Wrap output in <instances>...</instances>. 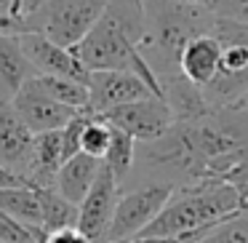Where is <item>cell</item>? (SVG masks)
<instances>
[{
  "mask_svg": "<svg viewBox=\"0 0 248 243\" xmlns=\"http://www.w3.org/2000/svg\"><path fill=\"white\" fill-rule=\"evenodd\" d=\"M141 35H144L141 0H109L99 22L86 32V38L72 46V54L88 72H134L152 88L155 97H160V83L155 72L147 67L144 56L139 54Z\"/></svg>",
  "mask_w": 248,
  "mask_h": 243,
  "instance_id": "obj_1",
  "label": "cell"
},
{
  "mask_svg": "<svg viewBox=\"0 0 248 243\" xmlns=\"http://www.w3.org/2000/svg\"><path fill=\"white\" fill-rule=\"evenodd\" d=\"M144 11V35L139 43V54L147 67L160 78L179 72V54L198 35H211L214 14L203 3L189 0H141Z\"/></svg>",
  "mask_w": 248,
  "mask_h": 243,
  "instance_id": "obj_2",
  "label": "cell"
},
{
  "mask_svg": "<svg viewBox=\"0 0 248 243\" xmlns=\"http://www.w3.org/2000/svg\"><path fill=\"white\" fill-rule=\"evenodd\" d=\"M235 211H240L235 190L221 179H205L173 190L160 214L139 235H182V232L208 230Z\"/></svg>",
  "mask_w": 248,
  "mask_h": 243,
  "instance_id": "obj_3",
  "label": "cell"
},
{
  "mask_svg": "<svg viewBox=\"0 0 248 243\" xmlns=\"http://www.w3.org/2000/svg\"><path fill=\"white\" fill-rule=\"evenodd\" d=\"M109 0H43L24 22L27 32H40L64 49L78 46L99 22Z\"/></svg>",
  "mask_w": 248,
  "mask_h": 243,
  "instance_id": "obj_4",
  "label": "cell"
},
{
  "mask_svg": "<svg viewBox=\"0 0 248 243\" xmlns=\"http://www.w3.org/2000/svg\"><path fill=\"white\" fill-rule=\"evenodd\" d=\"M173 190L176 187H171V184L150 182V184H141V187L120 195L118 203H115L109 227L99 243H128L131 238H136L160 214V209L173 195Z\"/></svg>",
  "mask_w": 248,
  "mask_h": 243,
  "instance_id": "obj_5",
  "label": "cell"
},
{
  "mask_svg": "<svg viewBox=\"0 0 248 243\" xmlns=\"http://www.w3.org/2000/svg\"><path fill=\"white\" fill-rule=\"evenodd\" d=\"M99 118H104L112 129L128 134L134 142L157 139L173 123L171 110H168V104L160 97H147V99H139V102L120 104V107H112L107 113H102Z\"/></svg>",
  "mask_w": 248,
  "mask_h": 243,
  "instance_id": "obj_6",
  "label": "cell"
},
{
  "mask_svg": "<svg viewBox=\"0 0 248 243\" xmlns=\"http://www.w3.org/2000/svg\"><path fill=\"white\" fill-rule=\"evenodd\" d=\"M118 198H120V182L102 163V171H99L96 182L91 184V190L86 193V198L78 203L75 227L80 230V235L86 238L88 243L102 241V235L109 227V219H112V211H115Z\"/></svg>",
  "mask_w": 248,
  "mask_h": 243,
  "instance_id": "obj_7",
  "label": "cell"
},
{
  "mask_svg": "<svg viewBox=\"0 0 248 243\" xmlns=\"http://www.w3.org/2000/svg\"><path fill=\"white\" fill-rule=\"evenodd\" d=\"M88 113L102 115L112 107L139 99L155 97L152 88L134 72H120V70H102L88 75Z\"/></svg>",
  "mask_w": 248,
  "mask_h": 243,
  "instance_id": "obj_8",
  "label": "cell"
},
{
  "mask_svg": "<svg viewBox=\"0 0 248 243\" xmlns=\"http://www.w3.org/2000/svg\"><path fill=\"white\" fill-rule=\"evenodd\" d=\"M11 107L32 134L59 131L78 115L72 107H64V104L54 102V99L40 88L38 78H30V81L19 88V94L11 99Z\"/></svg>",
  "mask_w": 248,
  "mask_h": 243,
  "instance_id": "obj_9",
  "label": "cell"
},
{
  "mask_svg": "<svg viewBox=\"0 0 248 243\" xmlns=\"http://www.w3.org/2000/svg\"><path fill=\"white\" fill-rule=\"evenodd\" d=\"M19 46H22L24 56L30 59V65H32V70L38 72V75L88 83V75H91V72L80 65V59L72 54V49L51 43V40L43 38L40 32H22L19 35Z\"/></svg>",
  "mask_w": 248,
  "mask_h": 243,
  "instance_id": "obj_10",
  "label": "cell"
},
{
  "mask_svg": "<svg viewBox=\"0 0 248 243\" xmlns=\"http://www.w3.org/2000/svg\"><path fill=\"white\" fill-rule=\"evenodd\" d=\"M32 150V131L22 123L11 104H0V166L24 179Z\"/></svg>",
  "mask_w": 248,
  "mask_h": 243,
  "instance_id": "obj_11",
  "label": "cell"
},
{
  "mask_svg": "<svg viewBox=\"0 0 248 243\" xmlns=\"http://www.w3.org/2000/svg\"><path fill=\"white\" fill-rule=\"evenodd\" d=\"M64 163V150H62V129L59 131H43L32 134V150H30V163L24 182L32 187H54L56 171Z\"/></svg>",
  "mask_w": 248,
  "mask_h": 243,
  "instance_id": "obj_12",
  "label": "cell"
},
{
  "mask_svg": "<svg viewBox=\"0 0 248 243\" xmlns=\"http://www.w3.org/2000/svg\"><path fill=\"white\" fill-rule=\"evenodd\" d=\"M219 56H221V43L214 35H198L192 38L179 54V72L187 78L189 83H195L198 88H203L205 83L214 81V75L219 72Z\"/></svg>",
  "mask_w": 248,
  "mask_h": 243,
  "instance_id": "obj_13",
  "label": "cell"
},
{
  "mask_svg": "<svg viewBox=\"0 0 248 243\" xmlns=\"http://www.w3.org/2000/svg\"><path fill=\"white\" fill-rule=\"evenodd\" d=\"M0 211L46 241L43 187H32V184H24V187H3L0 190Z\"/></svg>",
  "mask_w": 248,
  "mask_h": 243,
  "instance_id": "obj_14",
  "label": "cell"
},
{
  "mask_svg": "<svg viewBox=\"0 0 248 243\" xmlns=\"http://www.w3.org/2000/svg\"><path fill=\"white\" fill-rule=\"evenodd\" d=\"M35 75L38 72L19 46V35H0V104H11L19 88Z\"/></svg>",
  "mask_w": 248,
  "mask_h": 243,
  "instance_id": "obj_15",
  "label": "cell"
},
{
  "mask_svg": "<svg viewBox=\"0 0 248 243\" xmlns=\"http://www.w3.org/2000/svg\"><path fill=\"white\" fill-rule=\"evenodd\" d=\"M99 171H102V161L99 158H91L86 152H78L70 161L62 163V168L56 171V182L54 190L62 195L64 200H70L72 206H78L86 193L91 190V184L96 182Z\"/></svg>",
  "mask_w": 248,
  "mask_h": 243,
  "instance_id": "obj_16",
  "label": "cell"
},
{
  "mask_svg": "<svg viewBox=\"0 0 248 243\" xmlns=\"http://www.w3.org/2000/svg\"><path fill=\"white\" fill-rule=\"evenodd\" d=\"M160 99L168 104V110H171L173 123L195 120V118H200V115L208 113V104H205V99H203V91H200L195 83H189L182 72L160 78Z\"/></svg>",
  "mask_w": 248,
  "mask_h": 243,
  "instance_id": "obj_17",
  "label": "cell"
},
{
  "mask_svg": "<svg viewBox=\"0 0 248 243\" xmlns=\"http://www.w3.org/2000/svg\"><path fill=\"white\" fill-rule=\"evenodd\" d=\"M134 161H136V142L131 139L128 134L112 129V136H109V147L104 152L102 163L112 171V177L118 182H123L131 171H134Z\"/></svg>",
  "mask_w": 248,
  "mask_h": 243,
  "instance_id": "obj_18",
  "label": "cell"
},
{
  "mask_svg": "<svg viewBox=\"0 0 248 243\" xmlns=\"http://www.w3.org/2000/svg\"><path fill=\"white\" fill-rule=\"evenodd\" d=\"M46 94L54 102L72 107L75 113H88V86L86 83H75V81H64V78H48V75H35Z\"/></svg>",
  "mask_w": 248,
  "mask_h": 243,
  "instance_id": "obj_19",
  "label": "cell"
},
{
  "mask_svg": "<svg viewBox=\"0 0 248 243\" xmlns=\"http://www.w3.org/2000/svg\"><path fill=\"white\" fill-rule=\"evenodd\" d=\"M109 136H112V126L99 115H88L86 126L80 131V152L102 161L109 147Z\"/></svg>",
  "mask_w": 248,
  "mask_h": 243,
  "instance_id": "obj_20",
  "label": "cell"
},
{
  "mask_svg": "<svg viewBox=\"0 0 248 243\" xmlns=\"http://www.w3.org/2000/svg\"><path fill=\"white\" fill-rule=\"evenodd\" d=\"M205 6L214 16L248 30V0H208Z\"/></svg>",
  "mask_w": 248,
  "mask_h": 243,
  "instance_id": "obj_21",
  "label": "cell"
},
{
  "mask_svg": "<svg viewBox=\"0 0 248 243\" xmlns=\"http://www.w3.org/2000/svg\"><path fill=\"white\" fill-rule=\"evenodd\" d=\"M219 179H221V182H227L232 190H235L240 211L248 209V158H246V161H240L237 166H232L230 171H224Z\"/></svg>",
  "mask_w": 248,
  "mask_h": 243,
  "instance_id": "obj_22",
  "label": "cell"
},
{
  "mask_svg": "<svg viewBox=\"0 0 248 243\" xmlns=\"http://www.w3.org/2000/svg\"><path fill=\"white\" fill-rule=\"evenodd\" d=\"M0 241L3 243H43V238H38L32 230L22 227L19 222H14L11 216H6L0 211Z\"/></svg>",
  "mask_w": 248,
  "mask_h": 243,
  "instance_id": "obj_23",
  "label": "cell"
},
{
  "mask_svg": "<svg viewBox=\"0 0 248 243\" xmlns=\"http://www.w3.org/2000/svg\"><path fill=\"white\" fill-rule=\"evenodd\" d=\"M214 227H208V230H195V232H182V235H136L128 243H198Z\"/></svg>",
  "mask_w": 248,
  "mask_h": 243,
  "instance_id": "obj_24",
  "label": "cell"
},
{
  "mask_svg": "<svg viewBox=\"0 0 248 243\" xmlns=\"http://www.w3.org/2000/svg\"><path fill=\"white\" fill-rule=\"evenodd\" d=\"M43 0H0V16L27 19Z\"/></svg>",
  "mask_w": 248,
  "mask_h": 243,
  "instance_id": "obj_25",
  "label": "cell"
},
{
  "mask_svg": "<svg viewBox=\"0 0 248 243\" xmlns=\"http://www.w3.org/2000/svg\"><path fill=\"white\" fill-rule=\"evenodd\" d=\"M43 243H88V241L80 235V230H78V227H62V230L48 232Z\"/></svg>",
  "mask_w": 248,
  "mask_h": 243,
  "instance_id": "obj_26",
  "label": "cell"
},
{
  "mask_svg": "<svg viewBox=\"0 0 248 243\" xmlns=\"http://www.w3.org/2000/svg\"><path fill=\"white\" fill-rule=\"evenodd\" d=\"M24 184H27V182H24L22 177H16V174H11L8 168L0 166V190H3V187H24Z\"/></svg>",
  "mask_w": 248,
  "mask_h": 243,
  "instance_id": "obj_27",
  "label": "cell"
},
{
  "mask_svg": "<svg viewBox=\"0 0 248 243\" xmlns=\"http://www.w3.org/2000/svg\"><path fill=\"white\" fill-rule=\"evenodd\" d=\"M237 107H243V110H246V113H248V94H246V97L240 99V102H237Z\"/></svg>",
  "mask_w": 248,
  "mask_h": 243,
  "instance_id": "obj_28",
  "label": "cell"
},
{
  "mask_svg": "<svg viewBox=\"0 0 248 243\" xmlns=\"http://www.w3.org/2000/svg\"><path fill=\"white\" fill-rule=\"evenodd\" d=\"M189 3H203V6H205V3H208V0H189Z\"/></svg>",
  "mask_w": 248,
  "mask_h": 243,
  "instance_id": "obj_29",
  "label": "cell"
},
{
  "mask_svg": "<svg viewBox=\"0 0 248 243\" xmlns=\"http://www.w3.org/2000/svg\"><path fill=\"white\" fill-rule=\"evenodd\" d=\"M0 243H3V241H0Z\"/></svg>",
  "mask_w": 248,
  "mask_h": 243,
  "instance_id": "obj_30",
  "label": "cell"
}]
</instances>
